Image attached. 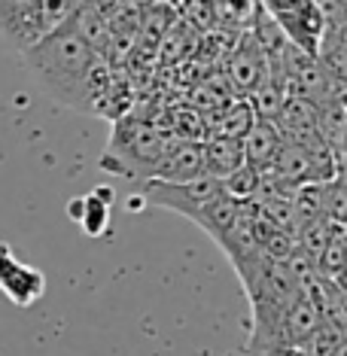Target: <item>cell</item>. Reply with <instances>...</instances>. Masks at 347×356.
Segmentation results:
<instances>
[{"label":"cell","instance_id":"1","mask_svg":"<svg viewBox=\"0 0 347 356\" xmlns=\"http://www.w3.org/2000/svg\"><path fill=\"white\" fill-rule=\"evenodd\" d=\"M22 58L46 98L86 116H113L116 83L107 61L88 49L67 22L22 52Z\"/></svg>","mask_w":347,"mask_h":356},{"label":"cell","instance_id":"2","mask_svg":"<svg viewBox=\"0 0 347 356\" xmlns=\"http://www.w3.org/2000/svg\"><path fill=\"white\" fill-rule=\"evenodd\" d=\"M165 143L168 137L147 119L137 116L116 119L110 147L101 152V171L128 177L134 183H147L152 171H156L161 152H165Z\"/></svg>","mask_w":347,"mask_h":356},{"label":"cell","instance_id":"3","mask_svg":"<svg viewBox=\"0 0 347 356\" xmlns=\"http://www.w3.org/2000/svg\"><path fill=\"white\" fill-rule=\"evenodd\" d=\"M83 3L86 0H0V37L15 52H28Z\"/></svg>","mask_w":347,"mask_h":356},{"label":"cell","instance_id":"4","mask_svg":"<svg viewBox=\"0 0 347 356\" xmlns=\"http://www.w3.org/2000/svg\"><path fill=\"white\" fill-rule=\"evenodd\" d=\"M137 195L143 198V207L171 210V213H180V216H186V220H192L195 225H201L204 213L225 195V192H223L220 180H213V177H201V180H192V183L147 180V183L137 186Z\"/></svg>","mask_w":347,"mask_h":356},{"label":"cell","instance_id":"5","mask_svg":"<svg viewBox=\"0 0 347 356\" xmlns=\"http://www.w3.org/2000/svg\"><path fill=\"white\" fill-rule=\"evenodd\" d=\"M256 3L271 19V25L287 37L289 46L317 58L326 22H323V13L314 0H256Z\"/></svg>","mask_w":347,"mask_h":356},{"label":"cell","instance_id":"6","mask_svg":"<svg viewBox=\"0 0 347 356\" xmlns=\"http://www.w3.org/2000/svg\"><path fill=\"white\" fill-rule=\"evenodd\" d=\"M268 76H271L268 74V58H265L262 46L256 43L253 31H244V37L232 46L229 58H225V74H223L225 86L232 88V95H235V98L250 101V98H253V92Z\"/></svg>","mask_w":347,"mask_h":356},{"label":"cell","instance_id":"7","mask_svg":"<svg viewBox=\"0 0 347 356\" xmlns=\"http://www.w3.org/2000/svg\"><path fill=\"white\" fill-rule=\"evenodd\" d=\"M0 293L15 307L37 305L46 293V274L22 262L10 244H0Z\"/></svg>","mask_w":347,"mask_h":356},{"label":"cell","instance_id":"8","mask_svg":"<svg viewBox=\"0 0 347 356\" xmlns=\"http://www.w3.org/2000/svg\"><path fill=\"white\" fill-rule=\"evenodd\" d=\"M204 174V156H201V143L195 140H168L161 152L156 171L150 180L156 183H192L201 180Z\"/></svg>","mask_w":347,"mask_h":356},{"label":"cell","instance_id":"9","mask_svg":"<svg viewBox=\"0 0 347 356\" xmlns=\"http://www.w3.org/2000/svg\"><path fill=\"white\" fill-rule=\"evenodd\" d=\"M110 210H113V192L107 186H98L83 198H74L67 204V216L83 229L88 238H101L110 229Z\"/></svg>","mask_w":347,"mask_h":356},{"label":"cell","instance_id":"10","mask_svg":"<svg viewBox=\"0 0 347 356\" xmlns=\"http://www.w3.org/2000/svg\"><path fill=\"white\" fill-rule=\"evenodd\" d=\"M280 147H284V137H280L277 125L268 122V119H256L253 128L244 134L241 140V149H244V165L256 168L259 174H265L271 168V161L277 159Z\"/></svg>","mask_w":347,"mask_h":356},{"label":"cell","instance_id":"11","mask_svg":"<svg viewBox=\"0 0 347 356\" xmlns=\"http://www.w3.org/2000/svg\"><path fill=\"white\" fill-rule=\"evenodd\" d=\"M207 122V137H232V140H244V134L253 128L256 113L250 107V101L235 98L229 101L223 110H216L213 116H204Z\"/></svg>","mask_w":347,"mask_h":356},{"label":"cell","instance_id":"12","mask_svg":"<svg viewBox=\"0 0 347 356\" xmlns=\"http://www.w3.org/2000/svg\"><path fill=\"white\" fill-rule=\"evenodd\" d=\"M201 156H204V174L213 180H225L232 171L244 165L241 140H232V137H207L201 143Z\"/></svg>","mask_w":347,"mask_h":356},{"label":"cell","instance_id":"13","mask_svg":"<svg viewBox=\"0 0 347 356\" xmlns=\"http://www.w3.org/2000/svg\"><path fill=\"white\" fill-rule=\"evenodd\" d=\"M223 183V192L225 198L238 201V204H253L256 195H259V186H262V174L250 165H241L238 171H232Z\"/></svg>","mask_w":347,"mask_h":356},{"label":"cell","instance_id":"14","mask_svg":"<svg viewBox=\"0 0 347 356\" xmlns=\"http://www.w3.org/2000/svg\"><path fill=\"white\" fill-rule=\"evenodd\" d=\"M247 356H308L305 350H293V347H244Z\"/></svg>","mask_w":347,"mask_h":356}]
</instances>
